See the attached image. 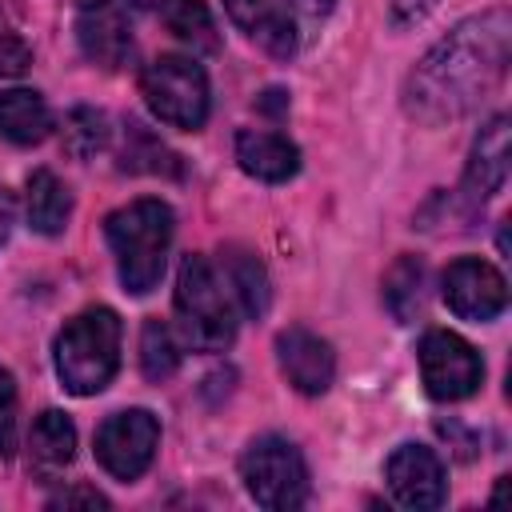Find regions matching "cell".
Wrapping results in <instances>:
<instances>
[{
    "label": "cell",
    "mask_w": 512,
    "mask_h": 512,
    "mask_svg": "<svg viewBox=\"0 0 512 512\" xmlns=\"http://www.w3.org/2000/svg\"><path fill=\"white\" fill-rule=\"evenodd\" d=\"M508 52H512V16L504 4L460 20L408 72L404 112L428 128L468 116L504 80Z\"/></svg>",
    "instance_id": "1"
},
{
    "label": "cell",
    "mask_w": 512,
    "mask_h": 512,
    "mask_svg": "<svg viewBox=\"0 0 512 512\" xmlns=\"http://www.w3.org/2000/svg\"><path fill=\"white\" fill-rule=\"evenodd\" d=\"M104 236L116 256L124 292H132V296L152 292L164 276V256L172 244V208L156 196L132 200V204L108 212Z\"/></svg>",
    "instance_id": "2"
},
{
    "label": "cell",
    "mask_w": 512,
    "mask_h": 512,
    "mask_svg": "<svg viewBox=\"0 0 512 512\" xmlns=\"http://www.w3.org/2000/svg\"><path fill=\"white\" fill-rule=\"evenodd\" d=\"M120 368V316L112 308H84L56 336V376L72 396H96Z\"/></svg>",
    "instance_id": "3"
},
{
    "label": "cell",
    "mask_w": 512,
    "mask_h": 512,
    "mask_svg": "<svg viewBox=\"0 0 512 512\" xmlns=\"http://www.w3.org/2000/svg\"><path fill=\"white\" fill-rule=\"evenodd\" d=\"M176 316L184 340L196 352H224L236 340L232 292L224 288L212 260L200 252H188L176 272Z\"/></svg>",
    "instance_id": "4"
},
{
    "label": "cell",
    "mask_w": 512,
    "mask_h": 512,
    "mask_svg": "<svg viewBox=\"0 0 512 512\" xmlns=\"http://www.w3.org/2000/svg\"><path fill=\"white\" fill-rule=\"evenodd\" d=\"M140 96L168 128L196 132L208 120V76L192 56H156L140 72Z\"/></svg>",
    "instance_id": "5"
},
{
    "label": "cell",
    "mask_w": 512,
    "mask_h": 512,
    "mask_svg": "<svg viewBox=\"0 0 512 512\" xmlns=\"http://www.w3.org/2000/svg\"><path fill=\"white\" fill-rule=\"evenodd\" d=\"M240 476L248 496L268 512H288L308 500V464L300 448L284 436H260L240 456Z\"/></svg>",
    "instance_id": "6"
},
{
    "label": "cell",
    "mask_w": 512,
    "mask_h": 512,
    "mask_svg": "<svg viewBox=\"0 0 512 512\" xmlns=\"http://www.w3.org/2000/svg\"><path fill=\"white\" fill-rule=\"evenodd\" d=\"M420 380H424L432 400L452 404V400H464L480 388L484 360L464 336H456L448 328H432L420 340Z\"/></svg>",
    "instance_id": "7"
},
{
    "label": "cell",
    "mask_w": 512,
    "mask_h": 512,
    "mask_svg": "<svg viewBox=\"0 0 512 512\" xmlns=\"http://www.w3.org/2000/svg\"><path fill=\"white\" fill-rule=\"evenodd\" d=\"M144 0H76V40L80 52L100 68H120L132 56V28Z\"/></svg>",
    "instance_id": "8"
},
{
    "label": "cell",
    "mask_w": 512,
    "mask_h": 512,
    "mask_svg": "<svg viewBox=\"0 0 512 512\" xmlns=\"http://www.w3.org/2000/svg\"><path fill=\"white\" fill-rule=\"evenodd\" d=\"M160 444V420L144 408H128L108 416L96 428V460L116 480H136L148 472Z\"/></svg>",
    "instance_id": "9"
},
{
    "label": "cell",
    "mask_w": 512,
    "mask_h": 512,
    "mask_svg": "<svg viewBox=\"0 0 512 512\" xmlns=\"http://www.w3.org/2000/svg\"><path fill=\"white\" fill-rule=\"evenodd\" d=\"M444 300L460 320H496L508 304V284L504 276L480 260V256H460L444 268Z\"/></svg>",
    "instance_id": "10"
},
{
    "label": "cell",
    "mask_w": 512,
    "mask_h": 512,
    "mask_svg": "<svg viewBox=\"0 0 512 512\" xmlns=\"http://www.w3.org/2000/svg\"><path fill=\"white\" fill-rule=\"evenodd\" d=\"M384 476H388V488L396 496V504L404 508H416V512H428V508H440L444 504V464L432 448L424 444H400L388 464H384Z\"/></svg>",
    "instance_id": "11"
},
{
    "label": "cell",
    "mask_w": 512,
    "mask_h": 512,
    "mask_svg": "<svg viewBox=\"0 0 512 512\" xmlns=\"http://www.w3.org/2000/svg\"><path fill=\"white\" fill-rule=\"evenodd\" d=\"M276 364L280 372L288 376V384L304 396H320L332 388V376H336V352L324 336L292 324L276 336Z\"/></svg>",
    "instance_id": "12"
},
{
    "label": "cell",
    "mask_w": 512,
    "mask_h": 512,
    "mask_svg": "<svg viewBox=\"0 0 512 512\" xmlns=\"http://www.w3.org/2000/svg\"><path fill=\"white\" fill-rule=\"evenodd\" d=\"M504 180H508V116H492L472 140V156L464 168L468 204H484L504 188Z\"/></svg>",
    "instance_id": "13"
},
{
    "label": "cell",
    "mask_w": 512,
    "mask_h": 512,
    "mask_svg": "<svg viewBox=\"0 0 512 512\" xmlns=\"http://www.w3.org/2000/svg\"><path fill=\"white\" fill-rule=\"evenodd\" d=\"M236 160L248 176L264 180V184H284L300 168V148L280 132L244 128V132H236Z\"/></svg>",
    "instance_id": "14"
},
{
    "label": "cell",
    "mask_w": 512,
    "mask_h": 512,
    "mask_svg": "<svg viewBox=\"0 0 512 512\" xmlns=\"http://www.w3.org/2000/svg\"><path fill=\"white\" fill-rule=\"evenodd\" d=\"M224 12L268 56H276V60L296 56V28L272 0H224Z\"/></svg>",
    "instance_id": "15"
},
{
    "label": "cell",
    "mask_w": 512,
    "mask_h": 512,
    "mask_svg": "<svg viewBox=\"0 0 512 512\" xmlns=\"http://www.w3.org/2000/svg\"><path fill=\"white\" fill-rule=\"evenodd\" d=\"M220 272H224V284H228L232 300L240 304V312L260 320L272 304V284H268V272L256 260V252H248L240 244H228L220 252Z\"/></svg>",
    "instance_id": "16"
},
{
    "label": "cell",
    "mask_w": 512,
    "mask_h": 512,
    "mask_svg": "<svg viewBox=\"0 0 512 512\" xmlns=\"http://www.w3.org/2000/svg\"><path fill=\"white\" fill-rule=\"evenodd\" d=\"M24 208H28V224L40 232V236H56L64 232L68 216H72V192L68 184L48 172V168H36L28 176V192H24Z\"/></svg>",
    "instance_id": "17"
},
{
    "label": "cell",
    "mask_w": 512,
    "mask_h": 512,
    "mask_svg": "<svg viewBox=\"0 0 512 512\" xmlns=\"http://www.w3.org/2000/svg\"><path fill=\"white\" fill-rule=\"evenodd\" d=\"M52 128V112L40 92L32 88H8L0 92V132L12 144H40Z\"/></svg>",
    "instance_id": "18"
},
{
    "label": "cell",
    "mask_w": 512,
    "mask_h": 512,
    "mask_svg": "<svg viewBox=\"0 0 512 512\" xmlns=\"http://www.w3.org/2000/svg\"><path fill=\"white\" fill-rule=\"evenodd\" d=\"M160 24L192 52H216L220 32L204 0H160Z\"/></svg>",
    "instance_id": "19"
},
{
    "label": "cell",
    "mask_w": 512,
    "mask_h": 512,
    "mask_svg": "<svg viewBox=\"0 0 512 512\" xmlns=\"http://www.w3.org/2000/svg\"><path fill=\"white\" fill-rule=\"evenodd\" d=\"M424 264L416 256H396V264L384 276V304L400 324H412V316L424 304Z\"/></svg>",
    "instance_id": "20"
},
{
    "label": "cell",
    "mask_w": 512,
    "mask_h": 512,
    "mask_svg": "<svg viewBox=\"0 0 512 512\" xmlns=\"http://www.w3.org/2000/svg\"><path fill=\"white\" fill-rule=\"evenodd\" d=\"M28 444H32V456H36L40 464H48V468H64V464L76 456V428H72V420H68L64 412L48 408V412L36 416Z\"/></svg>",
    "instance_id": "21"
},
{
    "label": "cell",
    "mask_w": 512,
    "mask_h": 512,
    "mask_svg": "<svg viewBox=\"0 0 512 512\" xmlns=\"http://www.w3.org/2000/svg\"><path fill=\"white\" fill-rule=\"evenodd\" d=\"M104 148H108V120H104V112L84 108V104L72 108L64 116V152L72 160H92Z\"/></svg>",
    "instance_id": "22"
},
{
    "label": "cell",
    "mask_w": 512,
    "mask_h": 512,
    "mask_svg": "<svg viewBox=\"0 0 512 512\" xmlns=\"http://www.w3.org/2000/svg\"><path fill=\"white\" fill-rule=\"evenodd\" d=\"M180 364V348L172 340V328L164 320H144L140 332V368L148 380H168Z\"/></svg>",
    "instance_id": "23"
},
{
    "label": "cell",
    "mask_w": 512,
    "mask_h": 512,
    "mask_svg": "<svg viewBox=\"0 0 512 512\" xmlns=\"http://www.w3.org/2000/svg\"><path fill=\"white\" fill-rule=\"evenodd\" d=\"M32 64V52L24 44V36L0 16V76H20Z\"/></svg>",
    "instance_id": "24"
},
{
    "label": "cell",
    "mask_w": 512,
    "mask_h": 512,
    "mask_svg": "<svg viewBox=\"0 0 512 512\" xmlns=\"http://www.w3.org/2000/svg\"><path fill=\"white\" fill-rule=\"evenodd\" d=\"M16 452V384L0 368V456L8 460Z\"/></svg>",
    "instance_id": "25"
},
{
    "label": "cell",
    "mask_w": 512,
    "mask_h": 512,
    "mask_svg": "<svg viewBox=\"0 0 512 512\" xmlns=\"http://www.w3.org/2000/svg\"><path fill=\"white\" fill-rule=\"evenodd\" d=\"M440 0H392V24L396 28H408V24H420Z\"/></svg>",
    "instance_id": "26"
},
{
    "label": "cell",
    "mask_w": 512,
    "mask_h": 512,
    "mask_svg": "<svg viewBox=\"0 0 512 512\" xmlns=\"http://www.w3.org/2000/svg\"><path fill=\"white\" fill-rule=\"evenodd\" d=\"M68 508V504H84V508H108V500L96 492V488H68L60 496H52V508Z\"/></svg>",
    "instance_id": "27"
},
{
    "label": "cell",
    "mask_w": 512,
    "mask_h": 512,
    "mask_svg": "<svg viewBox=\"0 0 512 512\" xmlns=\"http://www.w3.org/2000/svg\"><path fill=\"white\" fill-rule=\"evenodd\" d=\"M296 12H304V16H312V20H320V16H328L332 12V4L336 0H288Z\"/></svg>",
    "instance_id": "28"
},
{
    "label": "cell",
    "mask_w": 512,
    "mask_h": 512,
    "mask_svg": "<svg viewBox=\"0 0 512 512\" xmlns=\"http://www.w3.org/2000/svg\"><path fill=\"white\" fill-rule=\"evenodd\" d=\"M8 228H12V200L0 192V244L8 240Z\"/></svg>",
    "instance_id": "29"
}]
</instances>
